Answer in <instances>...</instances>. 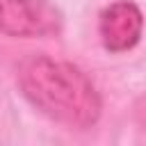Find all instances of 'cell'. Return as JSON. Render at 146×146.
<instances>
[{
  "label": "cell",
  "mask_w": 146,
  "mask_h": 146,
  "mask_svg": "<svg viewBox=\"0 0 146 146\" xmlns=\"http://www.w3.org/2000/svg\"><path fill=\"white\" fill-rule=\"evenodd\" d=\"M18 87L39 112L68 128H91L103 110L89 75L80 66L48 55H30L21 62Z\"/></svg>",
  "instance_id": "1"
},
{
  "label": "cell",
  "mask_w": 146,
  "mask_h": 146,
  "mask_svg": "<svg viewBox=\"0 0 146 146\" xmlns=\"http://www.w3.org/2000/svg\"><path fill=\"white\" fill-rule=\"evenodd\" d=\"M141 9L130 0L112 2L100 14V39L110 52H125L139 43Z\"/></svg>",
  "instance_id": "3"
},
{
  "label": "cell",
  "mask_w": 146,
  "mask_h": 146,
  "mask_svg": "<svg viewBox=\"0 0 146 146\" xmlns=\"http://www.w3.org/2000/svg\"><path fill=\"white\" fill-rule=\"evenodd\" d=\"M59 27L62 14L48 0H0V34L5 36H50Z\"/></svg>",
  "instance_id": "2"
}]
</instances>
